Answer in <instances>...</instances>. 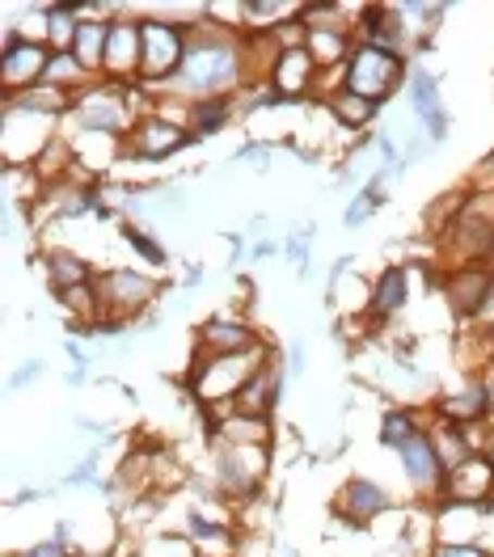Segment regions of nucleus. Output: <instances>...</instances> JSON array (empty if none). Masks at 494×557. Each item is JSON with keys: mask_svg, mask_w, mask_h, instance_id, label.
<instances>
[{"mask_svg": "<svg viewBox=\"0 0 494 557\" xmlns=\"http://www.w3.org/2000/svg\"><path fill=\"white\" fill-rule=\"evenodd\" d=\"M136 557H140V554H136Z\"/></svg>", "mask_w": 494, "mask_h": 557, "instance_id": "49530a36", "label": "nucleus"}, {"mask_svg": "<svg viewBox=\"0 0 494 557\" xmlns=\"http://www.w3.org/2000/svg\"><path fill=\"white\" fill-rule=\"evenodd\" d=\"M309 242H313V224H309L305 233L296 228V233H287V237H283V258H287V262H296L300 278L309 275Z\"/></svg>", "mask_w": 494, "mask_h": 557, "instance_id": "c85d7f7f", "label": "nucleus"}, {"mask_svg": "<svg viewBox=\"0 0 494 557\" xmlns=\"http://www.w3.org/2000/svg\"><path fill=\"white\" fill-rule=\"evenodd\" d=\"M38 85H47V89H55V94H64V98H81L85 89H94V85H98V76L85 69L72 51H51L47 72H42V81H38Z\"/></svg>", "mask_w": 494, "mask_h": 557, "instance_id": "aec40b11", "label": "nucleus"}, {"mask_svg": "<svg viewBox=\"0 0 494 557\" xmlns=\"http://www.w3.org/2000/svg\"><path fill=\"white\" fill-rule=\"evenodd\" d=\"M42 372H47V363H42V359H26V363L9 376V393H22V388H26V384H35Z\"/></svg>", "mask_w": 494, "mask_h": 557, "instance_id": "473e14b6", "label": "nucleus"}, {"mask_svg": "<svg viewBox=\"0 0 494 557\" xmlns=\"http://www.w3.org/2000/svg\"><path fill=\"white\" fill-rule=\"evenodd\" d=\"M64 355L72 359V368H85V372H89V355H85V347H81L76 338H69V343H64Z\"/></svg>", "mask_w": 494, "mask_h": 557, "instance_id": "ea45409f", "label": "nucleus"}, {"mask_svg": "<svg viewBox=\"0 0 494 557\" xmlns=\"http://www.w3.org/2000/svg\"><path fill=\"white\" fill-rule=\"evenodd\" d=\"M42 271H47V283H51V287H81V283H94V278H98L94 262L81 258V253H72V249H51V253L42 258Z\"/></svg>", "mask_w": 494, "mask_h": 557, "instance_id": "5701e85b", "label": "nucleus"}, {"mask_svg": "<svg viewBox=\"0 0 494 557\" xmlns=\"http://www.w3.org/2000/svg\"><path fill=\"white\" fill-rule=\"evenodd\" d=\"M13 557H72L69 545H60L55 536H47V541H38V545H30V549H22V554Z\"/></svg>", "mask_w": 494, "mask_h": 557, "instance_id": "c9c22d12", "label": "nucleus"}, {"mask_svg": "<svg viewBox=\"0 0 494 557\" xmlns=\"http://www.w3.org/2000/svg\"><path fill=\"white\" fill-rule=\"evenodd\" d=\"M275 253H283V242H271V237H262V242L249 245V258H254V262H267V258H275Z\"/></svg>", "mask_w": 494, "mask_h": 557, "instance_id": "4c0bfd02", "label": "nucleus"}, {"mask_svg": "<svg viewBox=\"0 0 494 557\" xmlns=\"http://www.w3.org/2000/svg\"><path fill=\"white\" fill-rule=\"evenodd\" d=\"M406 98H410L415 114H419L423 123H431L435 114H444V102H440V76L419 69V64H410V76H406Z\"/></svg>", "mask_w": 494, "mask_h": 557, "instance_id": "393cba45", "label": "nucleus"}, {"mask_svg": "<svg viewBox=\"0 0 494 557\" xmlns=\"http://www.w3.org/2000/svg\"><path fill=\"white\" fill-rule=\"evenodd\" d=\"M47 60H51V47L42 38H30L22 35L17 26H9L4 42H0V94H30V89H38Z\"/></svg>", "mask_w": 494, "mask_h": 557, "instance_id": "423d86ee", "label": "nucleus"}, {"mask_svg": "<svg viewBox=\"0 0 494 557\" xmlns=\"http://www.w3.org/2000/svg\"><path fill=\"white\" fill-rule=\"evenodd\" d=\"M203 278H208V271L190 262V267H186V275H182V283H177V287H182V296H190V292H199V283H203Z\"/></svg>", "mask_w": 494, "mask_h": 557, "instance_id": "58836bf2", "label": "nucleus"}, {"mask_svg": "<svg viewBox=\"0 0 494 557\" xmlns=\"http://www.w3.org/2000/svg\"><path fill=\"white\" fill-rule=\"evenodd\" d=\"M406 76H410V60L406 55H397L388 47H376V42H355L351 60L343 69V85L351 94H359V98H368V102L385 106L406 85Z\"/></svg>", "mask_w": 494, "mask_h": 557, "instance_id": "7ed1b4c3", "label": "nucleus"}, {"mask_svg": "<svg viewBox=\"0 0 494 557\" xmlns=\"http://www.w3.org/2000/svg\"><path fill=\"white\" fill-rule=\"evenodd\" d=\"M195 136L177 123V119H165V114H144L140 123L127 132L123 139V157L127 161H148V165H157V161H165V157H174L182 148H190Z\"/></svg>", "mask_w": 494, "mask_h": 557, "instance_id": "6e6552de", "label": "nucleus"}, {"mask_svg": "<svg viewBox=\"0 0 494 557\" xmlns=\"http://www.w3.org/2000/svg\"><path fill=\"white\" fill-rule=\"evenodd\" d=\"M195 343H199L195 355H237V350L258 347L267 338L249 325L246 317H208V321H199Z\"/></svg>", "mask_w": 494, "mask_h": 557, "instance_id": "2eb2a0df", "label": "nucleus"}, {"mask_svg": "<svg viewBox=\"0 0 494 557\" xmlns=\"http://www.w3.org/2000/svg\"><path fill=\"white\" fill-rule=\"evenodd\" d=\"M182 532L190 536V545L199 549V557H233L237 554V541H242L237 528H229L224 520H212L203 511H190Z\"/></svg>", "mask_w": 494, "mask_h": 557, "instance_id": "6ab92c4d", "label": "nucleus"}, {"mask_svg": "<svg viewBox=\"0 0 494 557\" xmlns=\"http://www.w3.org/2000/svg\"><path fill=\"white\" fill-rule=\"evenodd\" d=\"M393 511V494L372 478H351L347 486L338 490V503H334V516L347 523L351 532H363L376 516Z\"/></svg>", "mask_w": 494, "mask_h": 557, "instance_id": "f8f14e48", "label": "nucleus"}, {"mask_svg": "<svg viewBox=\"0 0 494 557\" xmlns=\"http://www.w3.org/2000/svg\"><path fill=\"white\" fill-rule=\"evenodd\" d=\"M482 338H486V343H491V350H494V321H486V325H482Z\"/></svg>", "mask_w": 494, "mask_h": 557, "instance_id": "37998d69", "label": "nucleus"}, {"mask_svg": "<svg viewBox=\"0 0 494 557\" xmlns=\"http://www.w3.org/2000/svg\"><path fill=\"white\" fill-rule=\"evenodd\" d=\"M275 350L267 343L249 350H237V355H195L186 376H182V388H190L203 406H212L215 414H229L233 410V397L246 388V381L271 359Z\"/></svg>", "mask_w": 494, "mask_h": 557, "instance_id": "f03ea898", "label": "nucleus"}, {"mask_svg": "<svg viewBox=\"0 0 494 557\" xmlns=\"http://www.w3.org/2000/svg\"><path fill=\"white\" fill-rule=\"evenodd\" d=\"M397 460H402V473H406V482L419 490L423 498H440V490H444V478H448V469H444V460H440V453H435V444H431V435L427 431H419L402 453H397Z\"/></svg>", "mask_w": 494, "mask_h": 557, "instance_id": "dca6fc26", "label": "nucleus"}, {"mask_svg": "<svg viewBox=\"0 0 494 557\" xmlns=\"http://www.w3.org/2000/svg\"><path fill=\"white\" fill-rule=\"evenodd\" d=\"M283 376H287V368L280 363V355H271V359L246 381V388L233 397V410H229V414L271 418L283 397Z\"/></svg>", "mask_w": 494, "mask_h": 557, "instance_id": "4468645a", "label": "nucleus"}, {"mask_svg": "<svg viewBox=\"0 0 494 557\" xmlns=\"http://www.w3.org/2000/svg\"><path fill=\"white\" fill-rule=\"evenodd\" d=\"M325 106H330V114H334L347 132H363V127H372V123H376V114H381V106L368 102V98H359V94H351L347 85H338V89L325 98Z\"/></svg>", "mask_w": 494, "mask_h": 557, "instance_id": "b1692460", "label": "nucleus"}, {"mask_svg": "<svg viewBox=\"0 0 494 557\" xmlns=\"http://www.w3.org/2000/svg\"><path fill=\"white\" fill-rule=\"evenodd\" d=\"M431 557H491L478 541H435Z\"/></svg>", "mask_w": 494, "mask_h": 557, "instance_id": "7c9ffc66", "label": "nucleus"}, {"mask_svg": "<svg viewBox=\"0 0 494 557\" xmlns=\"http://www.w3.org/2000/svg\"><path fill=\"white\" fill-rule=\"evenodd\" d=\"M119 233H123V242L132 245V249L140 253L148 267H170V249L157 242L148 228H140L136 220H119Z\"/></svg>", "mask_w": 494, "mask_h": 557, "instance_id": "bb28decb", "label": "nucleus"}, {"mask_svg": "<svg viewBox=\"0 0 494 557\" xmlns=\"http://www.w3.org/2000/svg\"><path fill=\"white\" fill-rule=\"evenodd\" d=\"M267 224H271V215H267V211H258V215H249V237H254V242H262V233H267Z\"/></svg>", "mask_w": 494, "mask_h": 557, "instance_id": "79ce46f5", "label": "nucleus"}, {"mask_svg": "<svg viewBox=\"0 0 494 557\" xmlns=\"http://www.w3.org/2000/svg\"><path fill=\"white\" fill-rule=\"evenodd\" d=\"M140 557H199L186 532H157L140 545Z\"/></svg>", "mask_w": 494, "mask_h": 557, "instance_id": "cd10ccee", "label": "nucleus"}, {"mask_svg": "<svg viewBox=\"0 0 494 557\" xmlns=\"http://www.w3.org/2000/svg\"><path fill=\"white\" fill-rule=\"evenodd\" d=\"M140 64H144L140 17H110L107 69H102V81H136V85H140Z\"/></svg>", "mask_w": 494, "mask_h": 557, "instance_id": "9b49d317", "label": "nucleus"}, {"mask_svg": "<svg viewBox=\"0 0 494 557\" xmlns=\"http://www.w3.org/2000/svg\"><path fill=\"white\" fill-rule=\"evenodd\" d=\"M440 292H444V300H448V309H453L457 321H478V317H486V309H491L494 271L491 267H478V262L457 267L453 275L440 278Z\"/></svg>", "mask_w": 494, "mask_h": 557, "instance_id": "1a4fd4ad", "label": "nucleus"}, {"mask_svg": "<svg viewBox=\"0 0 494 557\" xmlns=\"http://www.w3.org/2000/svg\"><path fill=\"white\" fill-rule=\"evenodd\" d=\"M76 557H114L110 549H102V554H76Z\"/></svg>", "mask_w": 494, "mask_h": 557, "instance_id": "a18cd8bd", "label": "nucleus"}, {"mask_svg": "<svg viewBox=\"0 0 494 557\" xmlns=\"http://www.w3.org/2000/svg\"><path fill=\"white\" fill-rule=\"evenodd\" d=\"M419 410H388L385 418H381V448H388V453H402L419 431H423V422H419Z\"/></svg>", "mask_w": 494, "mask_h": 557, "instance_id": "a878e982", "label": "nucleus"}, {"mask_svg": "<svg viewBox=\"0 0 494 557\" xmlns=\"http://www.w3.org/2000/svg\"><path fill=\"white\" fill-rule=\"evenodd\" d=\"M482 456L491 460V469H494V435H491V444H486V453H482Z\"/></svg>", "mask_w": 494, "mask_h": 557, "instance_id": "c03bdc74", "label": "nucleus"}, {"mask_svg": "<svg viewBox=\"0 0 494 557\" xmlns=\"http://www.w3.org/2000/svg\"><path fill=\"white\" fill-rule=\"evenodd\" d=\"M233 161H242V165H254V170H267L271 165V144L267 139H258V144H246Z\"/></svg>", "mask_w": 494, "mask_h": 557, "instance_id": "72a5a7b5", "label": "nucleus"}, {"mask_svg": "<svg viewBox=\"0 0 494 557\" xmlns=\"http://www.w3.org/2000/svg\"><path fill=\"white\" fill-rule=\"evenodd\" d=\"M144 30V64H140V85L157 98V85H165L186 55L190 42V22H170V17H140Z\"/></svg>", "mask_w": 494, "mask_h": 557, "instance_id": "20e7f679", "label": "nucleus"}, {"mask_svg": "<svg viewBox=\"0 0 494 557\" xmlns=\"http://www.w3.org/2000/svg\"><path fill=\"white\" fill-rule=\"evenodd\" d=\"M249 85L246 47L242 30L220 22V17H195L190 22V42L182 55V69L157 85V98L165 94V102H203V98H237Z\"/></svg>", "mask_w": 494, "mask_h": 557, "instance_id": "f257e3e1", "label": "nucleus"}, {"mask_svg": "<svg viewBox=\"0 0 494 557\" xmlns=\"http://www.w3.org/2000/svg\"><path fill=\"white\" fill-rule=\"evenodd\" d=\"M98 300H102V317H114V321H132V317H144L148 305L161 296V283L144 271H132V267H114V271H98ZM98 317V321H102Z\"/></svg>", "mask_w": 494, "mask_h": 557, "instance_id": "39448f33", "label": "nucleus"}, {"mask_svg": "<svg viewBox=\"0 0 494 557\" xmlns=\"http://www.w3.org/2000/svg\"><path fill=\"white\" fill-rule=\"evenodd\" d=\"M318 76H321V69L313 64V55H309L305 47H296V51H283L280 60H275L271 85L280 89L287 102H305L309 89L318 85Z\"/></svg>", "mask_w": 494, "mask_h": 557, "instance_id": "a211bd4d", "label": "nucleus"}, {"mask_svg": "<svg viewBox=\"0 0 494 557\" xmlns=\"http://www.w3.org/2000/svg\"><path fill=\"white\" fill-rule=\"evenodd\" d=\"M431 148H435V144H431L427 136H410V139H406V165H419V161H427V157H431Z\"/></svg>", "mask_w": 494, "mask_h": 557, "instance_id": "e433bc0d", "label": "nucleus"}, {"mask_svg": "<svg viewBox=\"0 0 494 557\" xmlns=\"http://www.w3.org/2000/svg\"><path fill=\"white\" fill-rule=\"evenodd\" d=\"M431 414L444 418V422H457V426H473V422H486L491 418V397H486V384L469 381L457 393H440L431 401Z\"/></svg>", "mask_w": 494, "mask_h": 557, "instance_id": "f3484780", "label": "nucleus"}, {"mask_svg": "<svg viewBox=\"0 0 494 557\" xmlns=\"http://www.w3.org/2000/svg\"><path fill=\"white\" fill-rule=\"evenodd\" d=\"M98 465H102V448H89V453L81 456V465L64 473V486H98L102 490V482H98Z\"/></svg>", "mask_w": 494, "mask_h": 557, "instance_id": "c756f323", "label": "nucleus"}, {"mask_svg": "<svg viewBox=\"0 0 494 557\" xmlns=\"http://www.w3.org/2000/svg\"><path fill=\"white\" fill-rule=\"evenodd\" d=\"M51 536H55L60 545H69V549H72V541H76V528H72V520H55V528H51Z\"/></svg>", "mask_w": 494, "mask_h": 557, "instance_id": "a19ab883", "label": "nucleus"}, {"mask_svg": "<svg viewBox=\"0 0 494 557\" xmlns=\"http://www.w3.org/2000/svg\"><path fill=\"white\" fill-rule=\"evenodd\" d=\"M283 368H287V376H305V368H309V343L305 338H292V347L283 355Z\"/></svg>", "mask_w": 494, "mask_h": 557, "instance_id": "2f4dec72", "label": "nucleus"}, {"mask_svg": "<svg viewBox=\"0 0 494 557\" xmlns=\"http://www.w3.org/2000/svg\"><path fill=\"white\" fill-rule=\"evenodd\" d=\"M440 503H469V507H494V469L482 453L465 456L457 469H448L444 490H440Z\"/></svg>", "mask_w": 494, "mask_h": 557, "instance_id": "9d476101", "label": "nucleus"}, {"mask_svg": "<svg viewBox=\"0 0 494 557\" xmlns=\"http://www.w3.org/2000/svg\"><path fill=\"white\" fill-rule=\"evenodd\" d=\"M267 478V444H215V486L224 498H254Z\"/></svg>", "mask_w": 494, "mask_h": 557, "instance_id": "0eeeda50", "label": "nucleus"}, {"mask_svg": "<svg viewBox=\"0 0 494 557\" xmlns=\"http://www.w3.org/2000/svg\"><path fill=\"white\" fill-rule=\"evenodd\" d=\"M233 119H237V98H203L186 106V132L195 136V144L224 132Z\"/></svg>", "mask_w": 494, "mask_h": 557, "instance_id": "4be33fe9", "label": "nucleus"}, {"mask_svg": "<svg viewBox=\"0 0 494 557\" xmlns=\"http://www.w3.org/2000/svg\"><path fill=\"white\" fill-rule=\"evenodd\" d=\"M72 422H76V431H81V435H89V440H98V444H107L110 435H114V431H110V422H98V418H89V414H76Z\"/></svg>", "mask_w": 494, "mask_h": 557, "instance_id": "f704fd0d", "label": "nucleus"}, {"mask_svg": "<svg viewBox=\"0 0 494 557\" xmlns=\"http://www.w3.org/2000/svg\"><path fill=\"white\" fill-rule=\"evenodd\" d=\"M410 305V271L406 267H385L381 275L368 283V300H363V330H381L388 317H397Z\"/></svg>", "mask_w": 494, "mask_h": 557, "instance_id": "ddd939ff", "label": "nucleus"}, {"mask_svg": "<svg viewBox=\"0 0 494 557\" xmlns=\"http://www.w3.org/2000/svg\"><path fill=\"white\" fill-rule=\"evenodd\" d=\"M107 38H110V17H81L76 26V38H72V55L102 81V69H107Z\"/></svg>", "mask_w": 494, "mask_h": 557, "instance_id": "412c9836", "label": "nucleus"}]
</instances>
